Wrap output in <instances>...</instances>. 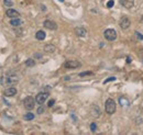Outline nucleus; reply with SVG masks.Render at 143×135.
Returning <instances> with one entry per match:
<instances>
[{
  "mask_svg": "<svg viewBox=\"0 0 143 135\" xmlns=\"http://www.w3.org/2000/svg\"><path fill=\"white\" fill-rule=\"evenodd\" d=\"M105 109H106V112L108 114H113L116 112V102H114V100L111 98L107 99Z\"/></svg>",
  "mask_w": 143,
  "mask_h": 135,
  "instance_id": "1",
  "label": "nucleus"
},
{
  "mask_svg": "<svg viewBox=\"0 0 143 135\" xmlns=\"http://www.w3.org/2000/svg\"><path fill=\"white\" fill-rule=\"evenodd\" d=\"M5 81V84L6 85H8V86H14L15 84H18V81H19V77H18V75H8L7 77L4 79Z\"/></svg>",
  "mask_w": 143,
  "mask_h": 135,
  "instance_id": "2",
  "label": "nucleus"
},
{
  "mask_svg": "<svg viewBox=\"0 0 143 135\" xmlns=\"http://www.w3.org/2000/svg\"><path fill=\"white\" fill-rule=\"evenodd\" d=\"M23 105L27 110H32L34 108V105H35V100L31 96H29L23 100Z\"/></svg>",
  "mask_w": 143,
  "mask_h": 135,
  "instance_id": "3",
  "label": "nucleus"
},
{
  "mask_svg": "<svg viewBox=\"0 0 143 135\" xmlns=\"http://www.w3.org/2000/svg\"><path fill=\"white\" fill-rule=\"evenodd\" d=\"M104 35L107 41H114L117 39V32H116V30H113V29H107L104 32Z\"/></svg>",
  "mask_w": 143,
  "mask_h": 135,
  "instance_id": "4",
  "label": "nucleus"
},
{
  "mask_svg": "<svg viewBox=\"0 0 143 135\" xmlns=\"http://www.w3.org/2000/svg\"><path fill=\"white\" fill-rule=\"evenodd\" d=\"M47 98H49V93L47 92H39L35 97V102L39 103V104H42V103L45 102Z\"/></svg>",
  "mask_w": 143,
  "mask_h": 135,
  "instance_id": "5",
  "label": "nucleus"
},
{
  "mask_svg": "<svg viewBox=\"0 0 143 135\" xmlns=\"http://www.w3.org/2000/svg\"><path fill=\"white\" fill-rule=\"evenodd\" d=\"M130 24H131V22H130V20L127 17H122L121 19H120L119 25H120V28H121L122 30H127L130 26Z\"/></svg>",
  "mask_w": 143,
  "mask_h": 135,
  "instance_id": "6",
  "label": "nucleus"
},
{
  "mask_svg": "<svg viewBox=\"0 0 143 135\" xmlns=\"http://www.w3.org/2000/svg\"><path fill=\"white\" fill-rule=\"evenodd\" d=\"M65 68H68V69H75V68L80 67V63L77 61H68L65 63Z\"/></svg>",
  "mask_w": 143,
  "mask_h": 135,
  "instance_id": "7",
  "label": "nucleus"
},
{
  "mask_svg": "<svg viewBox=\"0 0 143 135\" xmlns=\"http://www.w3.org/2000/svg\"><path fill=\"white\" fill-rule=\"evenodd\" d=\"M43 25H44V28H46L47 30L54 31V30L57 29V24L52 20H45L44 21V23H43Z\"/></svg>",
  "mask_w": 143,
  "mask_h": 135,
  "instance_id": "8",
  "label": "nucleus"
},
{
  "mask_svg": "<svg viewBox=\"0 0 143 135\" xmlns=\"http://www.w3.org/2000/svg\"><path fill=\"white\" fill-rule=\"evenodd\" d=\"M4 95L6 97H13V96L17 95V89H15L14 87H10V88H8V89L5 90Z\"/></svg>",
  "mask_w": 143,
  "mask_h": 135,
  "instance_id": "9",
  "label": "nucleus"
},
{
  "mask_svg": "<svg viewBox=\"0 0 143 135\" xmlns=\"http://www.w3.org/2000/svg\"><path fill=\"white\" fill-rule=\"evenodd\" d=\"M75 34L79 37H85L86 35H87V31H86V29H84V28H76L75 29Z\"/></svg>",
  "mask_w": 143,
  "mask_h": 135,
  "instance_id": "10",
  "label": "nucleus"
},
{
  "mask_svg": "<svg viewBox=\"0 0 143 135\" xmlns=\"http://www.w3.org/2000/svg\"><path fill=\"white\" fill-rule=\"evenodd\" d=\"M120 4L127 9H131L134 6V0H120Z\"/></svg>",
  "mask_w": 143,
  "mask_h": 135,
  "instance_id": "11",
  "label": "nucleus"
},
{
  "mask_svg": "<svg viewBox=\"0 0 143 135\" xmlns=\"http://www.w3.org/2000/svg\"><path fill=\"white\" fill-rule=\"evenodd\" d=\"M6 14H7V17L13 19V18H19V12L17 10H13V9H8L7 12H6Z\"/></svg>",
  "mask_w": 143,
  "mask_h": 135,
  "instance_id": "12",
  "label": "nucleus"
},
{
  "mask_svg": "<svg viewBox=\"0 0 143 135\" xmlns=\"http://www.w3.org/2000/svg\"><path fill=\"white\" fill-rule=\"evenodd\" d=\"M91 114L94 115V117L98 118L100 115V109L98 105H93V108H91Z\"/></svg>",
  "mask_w": 143,
  "mask_h": 135,
  "instance_id": "13",
  "label": "nucleus"
},
{
  "mask_svg": "<svg viewBox=\"0 0 143 135\" xmlns=\"http://www.w3.org/2000/svg\"><path fill=\"white\" fill-rule=\"evenodd\" d=\"M10 24L12 26H14V28H17V26H20L21 24H22V21L20 20L19 18H13L12 20L10 21Z\"/></svg>",
  "mask_w": 143,
  "mask_h": 135,
  "instance_id": "14",
  "label": "nucleus"
},
{
  "mask_svg": "<svg viewBox=\"0 0 143 135\" xmlns=\"http://www.w3.org/2000/svg\"><path fill=\"white\" fill-rule=\"evenodd\" d=\"M45 36H46V34L44 31H37L35 33V37H36V40H39V41H43L45 39Z\"/></svg>",
  "mask_w": 143,
  "mask_h": 135,
  "instance_id": "15",
  "label": "nucleus"
},
{
  "mask_svg": "<svg viewBox=\"0 0 143 135\" xmlns=\"http://www.w3.org/2000/svg\"><path fill=\"white\" fill-rule=\"evenodd\" d=\"M44 51L47 53H54L56 51V47L54 45H52V44H47V45H45V47H44Z\"/></svg>",
  "mask_w": 143,
  "mask_h": 135,
  "instance_id": "16",
  "label": "nucleus"
},
{
  "mask_svg": "<svg viewBox=\"0 0 143 135\" xmlns=\"http://www.w3.org/2000/svg\"><path fill=\"white\" fill-rule=\"evenodd\" d=\"M119 103H120V104H121L122 106H128V105H129L128 99H126L125 97H121V98L119 99Z\"/></svg>",
  "mask_w": 143,
  "mask_h": 135,
  "instance_id": "17",
  "label": "nucleus"
},
{
  "mask_svg": "<svg viewBox=\"0 0 143 135\" xmlns=\"http://www.w3.org/2000/svg\"><path fill=\"white\" fill-rule=\"evenodd\" d=\"M23 118H24V120H27V121H31L34 119V114L32 113V112H28L27 114H24Z\"/></svg>",
  "mask_w": 143,
  "mask_h": 135,
  "instance_id": "18",
  "label": "nucleus"
},
{
  "mask_svg": "<svg viewBox=\"0 0 143 135\" xmlns=\"http://www.w3.org/2000/svg\"><path fill=\"white\" fill-rule=\"evenodd\" d=\"M25 65L28 66V67H33L34 65H35V62L33 61V59H31V58H29L25 61Z\"/></svg>",
  "mask_w": 143,
  "mask_h": 135,
  "instance_id": "19",
  "label": "nucleus"
},
{
  "mask_svg": "<svg viewBox=\"0 0 143 135\" xmlns=\"http://www.w3.org/2000/svg\"><path fill=\"white\" fill-rule=\"evenodd\" d=\"M93 75V71H84V73L79 74V77H85V76H91Z\"/></svg>",
  "mask_w": 143,
  "mask_h": 135,
  "instance_id": "20",
  "label": "nucleus"
},
{
  "mask_svg": "<svg viewBox=\"0 0 143 135\" xmlns=\"http://www.w3.org/2000/svg\"><path fill=\"white\" fill-rule=\"evenodd\" d=\"M44 111H45L44 106H42V104H40L39 109H37V113H39V114H42V113H44Z\"/></svg>",
  "mask_w": 143,
  "mask_h": 135,
  "instance_id": "21",
  "label": "nucleus"
},
{
  "mask_svg": "<svg viewBox=\"0 0 143 135\" xmlns=\"http://www.w3.org/2000/svg\"><path fill=\"white\" fill-rule=\"evenodd\" d=\"M4 2L7 7H12V5H13V2H12L11 0H4Z\"/></svg>",
  "mask_w": 143,
  "mask_h": 135,
  "instance_id": "22",
  "label": "nucleus"
},
{
  "mask_svg": "<svg viewBox=\"0 0 143 135\" xmlns=\"http://www.w3.org/2000/svg\"><path fill=\"white\" fill-rule=\"evenodd\" d=\"M90 130H91V132H96L97 131V125H96V123H91L90 124Z\"/></svg>",
  "mask_w": 143,
  "mask_h": 135,
  "instance_id": "23",
  "label": "nucleus"
},
{
  "mask_svg": "<svg viewBox=\"0 0 143 135\" xmlns=\"http://www.w3.org/2000/svg\"><path fill=\"white\" fill-rule=\"evenodd\" d=\"M113 5H114L113 0H110V1H108V2H107V7H108V8H112V7H113Z\"/></svg>",
  "mask_w": 143,
  "mask_h": 135,
  "instance_id": "24",
  "label": "nucleus"
},
{
  "mask_svg": "<svg viewBox=\"0 0 143 135\" xmlns=\"http://www.w3.org/2000/svg\"><path fill=\"white\" fill-rule=\"evenodd\" d=\"M113 80H116V77H110V78H108V79L105 80L104 84H107V83H109V81H113Z\"/></svg>",
  "mask_w": 143,
  "mask_h": 135,
  "instance_id": "25",
  "label": "nucleus"
},
{
  "mask_svg": "<svg viewBox=\"0 0 143 135\" xmlns=\"http://www.w3.org/2000/svg\"><path fill=\"white\" fill-rule=\"evenodd\" d=\"M54 103H55V100H54V99H51L50 101H49V103H47V105H49L50 108H51V106L54 105Z\"/></svg>",
  "mask_w": 143,
  "mask_h": 135,
  "instance_id": "26",
  "label": "nucleus"
},
{
  "mask_svg": "<svg viewBox=\"0 0 143 135\" xmlns=\"http://www.w3.org/2000/svg\"><path fill=\"white\" fill-rule=\"evenodd\" d=\"M135 35H136V37H138L139 40H143V35L142 34H140L139 32H135Z\"/></svg>",
  "mask_w": 143,
  "mask_h": 135,
  "instance_id": "27",
  "label": "nucleus"
},
{
  "mask_svg": "<svg viewBox=\"0 0 143 135\" xmlns=\"http://www.w3.org/2000/svg\"><path fill=\"white\" fill-rule=\"evenodd\" d=\"M131 61H132L131 57H127V63H131Z\"/></svg>",
  "mask_w": 143,
  "mask_h": 135,
  "instance_id": "28",
  "label": "nucleus"
},
{
  "mask_svg": "<svg viewBox=\"0 0 143 135\" xmlns=\"http://www.w3.org/2000/svg\"><path fill=\"white\" fill-rule=\"evenodd\" d=\"M141 22H142V23H143V15H142V18H141Z\"/></svg>",
  "mask_w": 143,
  "mask_h": 135,
  "instance_id": "29",
  "label": "nucleus"
},
{
  "mask_svg": "<svg viewBox=\"0 0 143 135\" xmlns=\"http://www.w3.org/2000/svg\"><path fill=\"white\" fill-rule=\"evenodd\" d=\"M59 1H62V2H63V1H64V0H59Z\"/></svg>",
  "mask_w": 143,
  "mask_h": 135,
  "instance_id": "30",
  "label": "nucleus"
}]
</instances>
